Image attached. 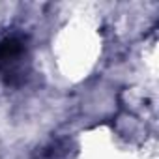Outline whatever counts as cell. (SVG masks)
Masks as SVG:
<instances>
[{"label": "cell", "instance_id": "1", "mask_svg": "<svg viewBox=\"0 0 159 159\" xmlns=\"http://www.w3.org/2000/svg\"><path fill=\"white\" fill-rule=\"evenodd\" d=\"M32 75V47L23 32L0 36V81L6 86L19 88Z\"/></svg>", "mask_w": 159, "mask_h": 159}, {"label": "cell", "instance_id": "2", "mask_svg": "<svg viewBox=\"0 0 159 159\" xmlns=\"http://www.w3.org/2000/svg\"><path fill=\"white\" fill-rule=\"evenodd\" d=\"M71 152H75L71 139H52L45 146L38 148L36 159H69Z\"/></svg>", "mask_w": 159, "mask_h": 159}]
</instances>
